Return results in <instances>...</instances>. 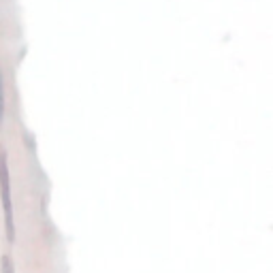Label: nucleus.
<instances>
[{"label":"nucleus","mask_w":273,"mask_h":273,"mask_svg":"<svg viewBox=\"0 0 273 273\" xmlns=\"http://www.w3.org/2000/svg\"><path fill=\"white\" fill-rule=\"evenodd\" d=\"M0 196H3L5 209V229L9 243L15 241V220H13V201H11V179H9V165H7V152L0 148Z\"/></svg>","instance_id":"obj_1"},{"label":"nucleus","mask_w":273,"mask_h":273,"mask_svg":"<svg viewBox=\"0 0 273 273\" xmlns=\"http://www.w3.org/2000/svg\"><path fill=\"white\" fill-rule=\"evenodd\" d=\"M5 117V88H3V73H0V124Z\"/></svg>","instance_id":"obj_2"},{"label":"nucleus","mask_w":273,"mask_h":273,"mask_svg":"<svg viewBox=\"0 0 273 273\" xmlns=\"http://www.w3.org/2000/svg\"><path fill=\"white\" fill-rule=\"evenodd\" d=\"M3 273H15V271H13L11 256H3Z\"/></svg>","instance_id":"obj_3"}]
</instances>
